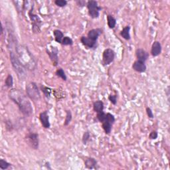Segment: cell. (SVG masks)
I'll return each mask as SVG.
<instances>
[{
  "label": "cell",
  "instance_id": "obj_1",
  "mask_svg": "<svg viewBox=\"0 0 170 170\" xmlns=\"http://www.w3.org/2000/svg\"><path fill=\"white\" fill-rule=\"evenodd\" d=\"M8 96L9 98L17 105L20 112L23 115L29 116L33 114V110L31 103L28 97L22 91L16 89H11L8 93Z\"/></svg>",
  "mask_w": 170,
  "mask_h": 170
},
{
  "label": "cell",
  "instance_id": "obj_2",
  "mask_svg": "<svg viewBox=\"0 0 170 170\" xmlns=\"http://www.w3.org/2000/svg\"><path fill=\"white\" fill-rule=\"evenodd\" d=\"M15 50L20 63L27 70L33 71L37 69V61L27 47L17 44Z\"/></svg>",
  "mask_w": 170,
  "mask_h": 170
},
{
  "label": "cell",
  "instance_id": "obj_3",
  "mask_svg": "<svg viewBox=\"0 0 170 170\" xmlns=\"http://www.w3.org/2000/svg\"><path fill=\"white\" fill-rule=\"evenodd\" d=\"M10 60L14 71L16 72L18 78L20 81H24L27 78L26 69L19 61L17 54L13 51H10Z\"/></svg>",
  "mask_w": 170,
  "mask_h": 170
},
{
  "label": "cell",
  "instance_id": "obj_4",
  "mask_svg": "<svg viewBox=\"0 0 170 170\" xmlns=\"http://www.w3.org/2000/svg\"><path fill=\"white\" fill-rule=\"evenodd\" d=\"M26 93L29 98L33 101H39L41 98L40 92L37 84L34 82H31L26 85Z\"/></svg>",
  "mask_w": 170,
  "mask_h": 170
},
{
  "label": "cell",
  "instance_id": "obj_5",
  "mask_svg": "<svg viewBox=\"0 0 170 170\" xmlns=\"http://www.w3.org/2000/svg\"><path fill=\"white\" fill-rule=\"evenodd\" d=\"M87 8L89 10V16L92 19H97L100 16V11L102 8L98 5V2L90 0L87 2Z\"/></svg>",
  "mask_w": 170,
  "mask_h": 170
},
{
  "label": "cell",
  "instance_id": "obj_6",
  "mask_svg": "<svg viewBox=\"0 0 170 170\" xmlns=\"http://www.w3.org/2000/svg\"><path fill=\"white\" fill-rule=\"evenodd\" d=\"M115 122V117L113 114L106 113L105 120L102 122V128L104 130L106 134H109L111 132L112 127Z\"/></svg>",
  "mask_w": 170,
  "mask_h": 170
},
{
  "label": "cell",
  "instance_id": "obj_7",
  "mask_svg": "<svg viewBox=\"0 0 170 170\" xmlns=\"http://www.w3.org/2000/svg\"><path fill=\"white\" fill-rule=\"evenodd\" d=\"M26 139L27 143L30 145V147L34 149V150H38L39 145V134L37 133H29L27 136Z\"/></svg>",
  "mask_w": 170,
  "mask_h": 170
},
{
  "label": "cell",
  "instance_id": "obj_8",
  "mask_svg": "<svg viewBox=\"0 0 170 170\" xmlns=\"http://www.w3.org/2000/svg\"><path fill=\"white\" fill-rule=\"evenodd\" d=\"M115 58L114 51L111 48H106L102 54V63L104 66L109 65L114 61Z\"/></svg>",
  "mask_w": 170,
  "mask_h": 170
},
{
  "label": "cell",
  "instance_id": "obj_9",
  "mask_svg": "<svg viewBox=\"0 0 170 170\" xmlns=\"http://www.w3.org/2000/svg\"><path fill=\"white\" fill-rule=\"evenodd\" d=\"M47 53L48 55L49 56V58L51 59V61L53 63V65L56 66L58 65V53L59 50L56 47H53L51 48V51L47 49Z\"/></svg>",
  "mask_w": 170,
  "mask_h": 170
},
{
  "label": "cell",
  "instance_id": "obj_10",
  "mask_svg": "<svg viewBox=\"0 0 170 170\" xmlns=\"http://www.w3.org/2000/svg\"><path fill=\"white\" fill-rule=\"evenodd\" d=\"M39 120H40L42 126H43L45 128H49L51 124L49 122V118H48L47 111L41 112L40 114H39Z\"/></svg>",
  "mask_w": 170,
  "mask_h": 170
},
{
  "label": "cell",
  "instance_id": "obj_11",
  "mask_svg": "<svg viewBox=\"0 0 170 170\" xmlns=\"http://www.w3.org/2000/svg\"><path fill=\"white\" fill-rule=\"evenodd\" d=\"M132 69L136 72L142 73V72H145V71H146L147 66L146 65H145L144 62H142V61H140V60H137L133 63Z\"/></svg>",
  "mask_w": 170,
  "mask_h": 170
},
{
  "label": "cell",
  "instance_id": "obj_12",
  "mask_svg": "<svg viewBox=\"0 0 170 170\" xmlns=\"http://www.w3.org/2000/svg\"><path fill=\"white\" fill-rule=\"evenodd\" d=\"M102 29H92L90 30L88 33L87 37L89 38L90 40L95 42L97 41V39H98L99 36L102 34Z\"/></svg>",
  "mask_w": 170,
  "mask_h": 170
},
{
  "label": "cell",
  "instance_id": "obj_13",
  "mask_svg": "<svg viewBox=\"0 0 170 170\" xmlns=\"http://www.w3.org/2000/svg\"><path fill=\"white\" fill-rule=\"evenodd\" d=\"M136 55L137 57V60L142 62H145L149 57V54L143 48H138L136 51Z\"/></svg>",
  "mask_w": 170,
  "mask_h": 170
},
{
  "label": "cell",
  "instance_id": "obj_14",
  "mask_svg": "<svg viewBox=\"0 0 170 170\" xmlns=\"http://www.w3.org/2000/svg\"><path fill=\"white\" fill-rule=\"evenodd\" d=\"M162 53V45L159 41H154L151 46V54L153 57H157Z\"/></svg>",
  "mask_w": 170,
  "mask_h": 170
},
{
  "label": "cell",
  "instance_id": "obj_15",
  "mask_svg": "<svg viewBox=\"0 0 170 170\" xmlns=\"http://www.w3.org/2000/svg\"><path fill=\"white\" fill-rule=\"evenodd\" d=\"M81 42H82V44H83L84 46L86 47L89 48L95 47L96 43V42L90 40L89 38H88L87 37H85V36H83V37L81 38Z\"/></svg>",
  "mask_w": 170,
  "mask_h": 170
},
{
  "label": "cell",
  "instance_id": "obj_16",
  "mask_svg": "<svg viewBox=\"0 0 170 170\" xmlns=\"http://www.w3.org/2000/svg\"><path fill=\"white\" fill-rule=\"evenodd\" d=\"M84 165L88 169H96L97 161L93 157H89L84 161Z\"/></svg>",
  "mask_w": 170,
  "mask_h": 170
},
{
  "label": "cell",
  "instance_id": "obj_17",
  "mask_svg": "<svg viewBox=\"0 0 170 170\" xmlns=\"http://www.w3.org/2000/svg\"><path fill=\"white\" fill-rule=\"evenodd\" d=\"M130 27L129 25L126 26L125 27H124L123 29L120 32V35L122 36V38H124L125 40L129 41L130 38H131V36H130Z\"/></svg>",
  "mask_w": 170,
  "mask_h": 170
},
{
  "label": "cell",
  "instance_id": "obj_18",
  "mask_svg": "<svg viewBox=\"0 0 170 170\" xmlns=\"http://www.w3.org/2000/svg\"><path fill=\"white\" fill-rule=\"evenodd\" d=\"M93 109L96 113L104 111V103L101 101H97L93 103Z\"/></svg>",
  "mask_w": 170,
  "mask_h": 170
},
{
  "label": "cell",
  "instance_id": "obj_19",
  "mask_svg": "<svg viewBox=\"0 0 170 170\" xmlns=\"http://www.w3.org/2000/svg\"><path fill=\"white\" fill-rule=\"evenodd\" d=\"M53 34L54 36V39H55V41L59 42V43L61 44L63 39L64 38V35L63 32L59 29H55L53 31Z\"/></svg>",
  "mask_w": 170,
  "mask_h": 170
},
{
  "label": "cell",
  "instance_id": "obj_20",
  "mask_svg": "<svg viewBox=\"0 0 170 170\" xmlns=\"http://www.w3.org/2000/svg\"><path fill=\"white\" fill-rule=\"evenodd\" d=\"M107 23L110 29H114L116 25V19L111 16V15H108L107 16Z\"/></svg>",
  "mask_w": 170,
  "mask_h": 170
},
{
  "label": "cell",
  "instance_id": "obj_21",
  "mask_svg": "<svg viewBox=\"0 0 170 170\" xmlns=\"http://www.w3.org/2000/svg\"><path fill=\"white\" fill-rule=\"evenodd\" d=\"M5 86H7V88H11L12 86H13V77H12V75H8V76L5 79Z\"/></svg>",
  "mask_w": 170,
  "mask_h": 170
},
{
  "label": "cell",
  "instance_id": "obj_22",
  "mask_svg": "<svg viewBox=\"0 0 170 170\" xmlns=\"http://www.w3.org/2000/svg\"><path fill=\"white\" fill-rule=\"evenodd\" d=\"M56 75L57 77H59L60 78H61L63 81H66L67 79V77H66V75L65 74V71H64V70L63 69H59L57 70L56 71Z\"/></svg>",
  "mask_w": 170,
  "mask_h": 170
},
{
  "label": "cell",
  "instance_id": "obj_23",
  "mask_svg": "<svg viewBox=\"0 0 170 170\" xmlns=\"http://www.w3.org/2000/svg\"><path fill=\"white\" fill-rule=\"evenodd\" d=\"M66 117L65 120V122H64V125L65 126H68L69 124L71 123L72 120V113L70 110H66Z\"/></svg>",
  "mask_w": 170,
  "mask_h": 170
},
{
  "label": "cell",
  "instance_id": "obj_24",
  "mask_svg": "<svg viewBox=\"0 0 170 170\" xmlns=\"http://www.w3.org/2000/svg\"><path fill=\"white\" fill-rule=\"evenodd\" d=\"M11 166V163L7 162V161H5L4 160H0V169L2 170L7 169L10 167Z\"/></svg>",
  "mask_w": 170,
  "mask_h": 170
},
{
  "label": "cell",
  "instance_id": "obj_25",
  "mask_svg": "<svg viewBox=\"0 0 170 170\" xmlns=\"http://www.w3.org/2000/svg\"><path fill=\"white\" fill-rule=\"evenodd\" d=\"M61 44L63 45H65V46H67V45H73V41L72 40V39L67 36H65L64 37Z\"/></svg>",
  "mask_w": 170,
  "mask_h": 170
},
{
  "label": "cell",
  "instance_id": "obj_26",
  "mask_svg": "<svg viewBox=\"0 0 170 170\" xmlns=\"http://www.w3.org/2000/svg\"><path fill=\"white\" fill-rule=\"evenodd\" d=\"M41 89L42 92L44 93L45 96L47 97V98H50V96H51V89L48 87H46L45 86H41Z\"/></svg>",
  "mask_w": 170,
  "mask_h": 170
},
{
  "label": "cell",
  "instance_id": "obj_27",
  "mask_svg": "<svg viewBox=\"0 0 170 170\" xmlns=\"http://www.w3.org/2000/svg\"><path fill=\"white\" fill-rule=\"evenodd\" d=\"M90 137V134L89 132H85L83 136V138H82V141L84 144H86L87 142L89 141V139Z\"/></svg>",
  "mask_w": 170,
  "mask_h": 170
},
{
  "label": "cell",
  "instance_id": "obj_28",
  "mask_svg": "<svg viewBox=\"0 0 170 170\" xmlns=\"http://www.w3.org/2000/svg\"><path fill=\"white\" fill-rule=\"evenodd\" d=\"M106 115V114L104 111H101V112H98V113H97V118H98L99 122H101L102 123L103 121L105 120Z\"/></svg>",
  "mask_w": 170,
  "mask_h": 170
},
{
  "label": "cell",
  "instance_id": "obj_29",
  "mask_svg": "<svg viewBox=\"0 0 170 170\" xmlns=\"http://www.w3.org/2000/svg\"><path fill=\"white\" fill-rule=\"evenodd\" d=\"M67 1H66V0H56V1H54L55 5L60 7H65V6L67 5Z\"/></svg>",
  "mask_w": 170,
  "mask_h": 170
},
{
  "label": "cell",
  "instance_id": "obj_30",
  "mask_svg": "<svg viewBox=\"0 0 170 170\" xmlns=\"http://www.w3.org/2000/svg\"><path fill=\"white\" fill-rule=\"evenodd\" d=\"M108 100L110 101L112 104L116 105L117 103V96L116 95H110L108 96Z\"/></svg>",
  "mask_w": 170,
  "mask_h": 170
},
{
  "label": "cell",
  "instance_id": "obj_31",
  "mask_svg": "<svg viewBox=\"0 0 170 170\" xmlns=\"http://www.w3.org/2000/svg\"><path fill=\"white\" fill-rule=\"evenodd\" d=\"M158 137V133L156 131H152L149 135V138L150 139H156Z\"/></svg>",
  "mask_w": 170,
  "mask_h": 170
},
{
  "label": "cell",
  "instance_id": "obj_32",
  "mask_svg": "<svg viewBox=\"0 0 170 170\" xmlns=\"http://www.w3.org/2000/svg\"><path fill=\"white\" fill-rule=\"evenodd\" d=\"M146 113H147L148 118H154V113H153V112H152V110H151V109L150 108H149V107L146 108Z\"/></svg>",
  "mask_w": 170,
  "mask_h": 170
},
{
  "label": "cell",
  "instance_id": "obj_33",
  "mask_svg": "<svg viewBox=\"0 0 170 170\" xmlns=\"http://www.w3.org/2000/svg\"><path fill=\"white\" fill-rule=\"evenodd\" d=\"M77 4L78 6H81V7H84V6L87 4V3L85 1H83V0H80V1H77Z\"/></svg>",
  "mask_w": 170,
  "mask_h": 170
}]
</instances>
